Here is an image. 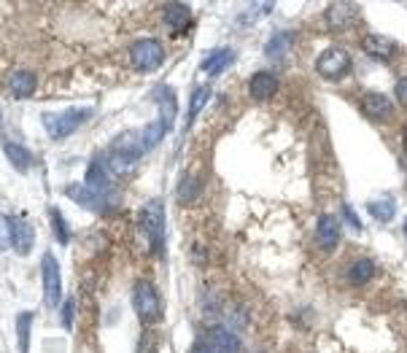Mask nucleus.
<instances>
[{"label":"nucleus","instance_id":"obj_27","mask_svg":"<svg viewBox=\"0 0 407 353\" xmlns=\"http://www.w3.org/2000/svg\"><path fill=\"white\" fill-rule=\"evenodd\" d=\"M197 186H200V181L195 176H186L183 181H181L179 186V202L181 205H189V202L197 197Z\"/></svg>","mask_w":407,"mask_h":353},{"label":"nucleus","instance_id":"obj_11","mask_svg":"<svg viewBox=\"0 0 407 353\" xmlns=\"http://www.w3.org/2000/svg\"><path fill=\"white\" fill-rule=\"evenodd\" d=\"M361 111H364V116L372 119V122H386V119L391 116L394 108H391V100H388L386 95L370 92V95L361 98Z\"/></svg>","mask_w":407,"mask_h":353},{"label":"nucleus","instance_id":"obj_32","mask_svg":"<svg viewBox=\"0 0 407 353\" xmlns=\"http://www.w3.org/2000/svg\"><path fill=\"white\" fill-rule=\"evenodd\" d=\"M343 216H345V221L351 224V229H361V224H359V219H356V213H354V208L351 205H343Z\"/></svg>","mask_w":407,"mask_h":353},{"label":"nucleus","instance_id":"obj_20","mask_svg":"<svg viewBox=\"0 0 407 353\" xmlns=\"http://www.w3.org/2000/svg\"><path fill=\"white\" fill-rule=\"evenodd\" d=\"M210 343H213V348L219 353H237L240 351V340L229 332V329H221V327H216V329H210V337H208Z\"/></svg>","mask_w":407,"mask_h":353},{"label":"nucleus","instance_id":"obj_15","mask_svg":"<svg viewBox=\"0 0 407 353\" xmlns=\"http://www.w3.org/2000/svg\"><path fill=\"white\" fill-rule=\"evenodd\" d=\"M316 235H318V243H321L324 251H334L337 243H340L337 219H334V216H321V219H318V227H316Z\"/></svg>","mask_w":407,"mask_h":353},{"label":"nucleus","instance_id":"obj_26","mask_svg":"<svg viewBox=\"0 0 407 353\" xmlns=\"http://www.w3.org/2000/svg\"><path fill=\"white\" fill-rule=\"evenodd\" d=\"M208 98H210V87H197V89H195V95H192V100H189V114H186L189 127H192V122L197 119V114L205 108Z\"/></svg>","mask_w":407,"mask_h":353},{"label":"nucleus","instance_id":"obj_7","mask_svg":"<svg viewBox=\"0 0 407 353\" xmlns=\"http://www.w3.org/2000/svg\"><path fill=\"white\" fill-rule=\"evenodd\" d=\"M41 283H44V302L46 307H57L62 302V273L51 253H44L41 259Z\"/></svg>","mask_w":407,"mask_h":353},{"label":"nucleus","instance_id":"obj_25","mask_svg":"<svg viewBox=\"0 0 407 353\" xmlns=\"http://www.w3.org/2000/svg\"><path fill=\"white\" fill-rule=\"evenodd\" d=\"M367 210H370V216L378 219V221H391V219L397 216V205H394V200H372L367 205Z\"/></svg>","mask_w":407,"mask_h":353},{"label":"nucleus","instance_id":"obj_8","mask_svg":"<svg viewBox=\"0 0 407 353\" xmlns=\"http://www.w3.org/2000/svg\"><path fill=\"white\" fill-rule=\"evenodd\" d=\"M11 246L19 256H30L33 246H35V229L27 221L25 216H11Z\"/></svg>","mask_w":407,"mask_h":353},{"label":"nucleus","instance_id":"obj_17","mask_svg":"<svg viewBox=\"0 0 407 353\" xmlns=\"http://www.w3.org/2000/svg\"><path fill=\"white\" fill-rule=\"evenodd\" d=\"M361 46L364 51L370 54V57H375V60H388L394 51H397V44L391 41V38H386V35H367L364 41H361Z\"/></svg>","mask_w":407,"mask_h":353},{"label":"nucleus","instance_id":"obj_4","mask_svg":"<svg viewBox=\"0 0 407 353\" xmlns=\"http://www.w3.org/2000/svg\"><path fill=\"white\" fill-rule=\"evenodd\" d=\"M132 307L143 324H154L162 316V300L152 280H138L132 289Z\"/></svg>","mask_w":407,"mask_h":353},{"label":"nucleus","instance_id":"obj_23","mask_svg":"<svg viewBox=\"0 0 407 353\" xmlns=\"http://www.w3.org/2000/svg\"><path fill=\"white\" fill-rule=\"evenodd\" d=\"M372 275H375V264H372L370 259H356V262L348 267V280H351L354 286H364Z\"/></svg>","mask_w":407,"mask_h":353},{"label":"nucleus","instance_id":"obj_6","mask_svg":"<svg viewBox=\"0 0 407 353\" xmlns=\"http://www.w3.org/2000/svg\"><path fill=\"white\" fill-rule=\"evenodd\" d=\"M316 71H318V76H324L327 81H340L351 71V57H348V51L340 49V46H329L327 51L318 54Z\"/></svg>","mask_w":407,"mask_h":353},{"label":"nucleus","instance_id":"obj_33","mask_svg":"<svg viewBox=\"0 0 407 353\" xmlns=\"http://www.w3.org/2000/svg\"><path fill=\"white\" fill-rule=\"evenodd\" d=\"M394 92H397V100L407 108V78H399V81H397V89H394Z\"/></svg>","mask_w":407,"mask_h":353},{"label":"nucleus","instance_id":"obj_34","mask_svg":"<svg viewBox=\"0 0 407 353\" xmlns=\"http://www.w3.org/2000/svg\"><path fill=\"white\" fill-rule=\"evenodd\" d=\"M192 353H219V351L213 348V343H210V340H200V343H195Z\"/></svg>","mask_w":407,"mask_h":353},{"label":"nucleus","instance_id":"obj_14","mask_svg":"<svg viewBox=\"0 0 407 353\" xmlns=\"http://www.w3.org/2000/svg\"><path fill=\"white\" fill-rule=\"evenodd\" d=\"M8 89H11L14 98L27 100L38 89V78H35V73H30V71H17V73H11V78H8Z\"/></svg>","mask_w":407,"mask_h":353},{"label":"nucleus","instance_id":"obj_2","mask_svg":"<svg viewBox=\"0 0 407 353\" xmlns=\"http://www.w3.org/2000/svg\"><path fill=\"white\" fill-rule=\"evenodd\" d=\"M92 116V108H65V111H54V114H44V127L49 132V138L62 141L68 135H73L78 127L84 125Z\"/></svg>","mask_w":407,"mask_h":353},{"label":"nucleus","instance_id":"obj_18","mask_svg":"<svg viewBox=\"0 0 407 353\" xmlns=\"http://www.w3.org/2000/svg\"><path fill=\"white\" fill-rule=\"evenodd\" d=\"M232 62H235V51L232 49H216V51H210V54L203 60V71L205 73H210V76H219V73H224V71H227Z\"/></svg>","mask_w":407,"mask_h":353},{"label":"nucleus","instance_id":"obj_24","mask_svg":"<svg viewBox=\"0 0 407 353\" xmlns=\"http://www.w3.org/2000/svg\"><path fill=\"white\" fill-rule=\"evenodd\" d=\"M30 327H33V313L22 310L17 316V343H19L22 353H30Z\"/></svg>","mask_w":407,"mask_h":353},{"label":"nucleus","instance_id":"obj_3","mask_svg":"<svg viewBox=\"0 0 407 353\" xmlns=\"http://www.w3.org/2000/svg\"><path fill=\"white\" fill-rule=\"evenodd\" d=\"M141 232L149 240V248L156 253L165 251V208L162 200H152L141 208Z\"/></svg>","mask_w":407,"mask_h":353},{"label":"nucleus","instance_id":"obj_10","mask_svg":"<svg viewBox=\"0 0 407 353\" xmlns=\"http://www.w3.org/2000/svg\"><path fill=\"white\" fill-rule=\"evenodd\" d=\"M278 92V78L273 76V73H267V71H262V73H254L251 81H248V95H251V100H270L273 95Z\"/></svg>","mask_w":407,"mask_h":353},{"label":"nucleus","instance_id":"obj_1","mask_svg":"<svg viewBox=\"0 0 407 353\" xmlns=\"http://www.w3.org/2000/svg\"><path fill=\"white\" fill-rule=\"evenodd\" d=\"M143 152H146V149H143L141 135H138V132H127V135H122V138L111 146L108 159H105V170H111L114 176H125L127 170H132V165L141 159V154Z\"/></svg>","mask_w":407,"mask_h":353},{"label":"nucleus","instance_id":"obj_21","mask_svg":"<svg viewBox=\"0 0 407 353\" xmlns=\"http://www.w3.org/2000/svg\"><path fill=\"white\" fill-rule=\"evenodd\" d=\"M168 129H170V127L165 125L162 119H154V122H149V125L143 127V132H141L143 149H146V152H152L154 146H159V143H162V138L168 135Z\"/></svg>","mask_w":407,"mask_h":353},{"label":"nucleus","instance_id":"obj_29","mask_svg":"<svg viewBox=\"0 0 407 353\" xmlns=\"http://www.w3.org/2000/svg\"><path fill=\"white\" fill-rule=\"evenodd\" d=\"M289 44H291V35H289V33H278V35L267 44V49L264 51H267V57H275V60H278V54H283Z\"/></svg>","mask_w":407,"mask_h":353},{"label":"nucleus","instance_id":"obj_16","mask_svg":"<svg viewBox=\"0 0 407 353\" xmlns=\"http://www.w3.org/2000/svg\"><path fill=\"white\" fill-rule=\"evenodd\" d=\"M165 22L170 25L173 33H186V27L192 25V11L183 6V3H170L165 6Z\"/></svg>","mask_w":407,"mask_h":353},{"label":"nucleus","instance_id":"obj_28","mask_svg":"<svg viewBox=\"0 0 407 353\" xmlns=\"http://www.w3.org/2000/svg\"><path fill=\"white\" fill-rule=\"evenodd\" d=\"M51 224H54V237H57V243L68 246V240H71L68 224H65V219H62V213H60L57 208H51Z\"/></svg>","mask_w":407,"mask_h":353},{"label":"nucleus","instance_id":"obj_31","mask_svg":"<svg viewBox=\"0 0 407 353\" xmlns=\"http://www.w3.org/2000/svg\"><path fill=\"white\" fill-rule=\"evenodd\" d=\"M60 324L65 329L73 327V300H65V307H62V316H60Z\"/></svg>","mask_w":407,"mask_h":353},{"label":"nucleus","instance_id":"obj_12","mask_svg":"<svg viewBox=\"0 0 407 353\" xmlns=\"http://www.w3.org/2000/svg\"><path fill=\"white\" fill-rule=\"evenodd\" d=\"M356 6L354 3H334L327 8V25L332 30H345L356 22Z\"/></svg>","mask_w":407,"mask_h":353},{"label":"nucleus","instance_id":"obj_13","mask_svg":"<svg viewBox=\"0 0 407 353\" xmlns=\"http://www.w3.org/2000/svg\"><path fill=\"white\" fill-rule=\"evenodd\" d=\"M154 102L159 105V119L165 122L168 127H173V122H176V92L170 89V87H156L152 92Z\"/></svg>","mask_w":407,"mask_h":353},{"label":"nucleus","instance_id":"obj_9","mask_svg":"<svg viewBox=\"0 0 407 353\" xmlns=\"http://www.w3.org/2000/svg\"><path fill=\"white\" fill-rule=\"evenodd\" d=\"M65 194L76 202V205H81V208H89V210H105V208H108V194L89 189L87 183H68Z\"/></svg>","mask_w":407,"mask_h":353},{"label":"nucleus","instance_id":"obj_35","mask_svg":"<svg viewBox=\"0 0 407 353\" xmlns=\"http://www.w3.org/2000/svg\"><path fill=\"white\" fill-rule=\"evenodd\" d=\"M402 146H405V152H407V127H405V135H402Z\"/></svg>","mask_w":407,"mask_h":353},{"label":"nucleus","instance_id":"obj_5","mask_svg":"<svg viewBox=\"0 0 407 353\" xmlns=\"http://www.w3.org/2000/svg\"><path fill=\"white\" fill-rule=\"evenodd\" d=\"M129 62L141 73H152L165 62V46L156 38H141L129 46Z\"/></svg>","mask_w":407,"mask_h":353},{"label":"nucleus","instance_id":"obj_36","mask_svg":"<svg viewBox=\"0 0 407 353\" xmlns=\"http://www.w3.org/2000/svg\"><path fill=\"white\" fill-rule=\"evenodd\" d=\"M405 235H407V221H405Z\"/></svg>","mask_w":407,"mask_h":353},{"label":"nucleus","instance_id":"obj_22","mask_svg":"<svg viewBox=\"0 0 407 353\" xmlns=\"http://www.w3.org/2000/svg\"><path fill=\"white\" fill-rule=\"evenodd\" d=\"M84 183L89 186V189H95V192H102V194H108V176H105V165H100L98 159L89 165V170H87V178H84Z\"/></svg>","mask_w":407,"mask_h":353},{"label":"nucleus","instance_id":"obj_30","mask_svg":"<svg viewBox=\"0 0 407 353\" xmlns=\"http://www.w3.org/2000/svg\"><path fill=\"white\" fill-rule=\"evenodd\" d=\"M8 246H11V221L0 216V251H6Z\"/></svg>","mask_w":407,"mask_h":353},{"label":"nucleus","instance_id":"obj_19","mask_svg":"<svg viewBox=\"0 0 407 353\" xmlns=\"http://www.w3.org/2000/svg\"><path fill=\"white\" fill-rule=\"evenodd\" d=\"M3 152H6L8 162H11L19 173H27V170H30V165H33V154L27 152L25 146H19V143H14V141H3Z\"/></svg>","mask_w":407,"mask_h":353}]
</instances>
